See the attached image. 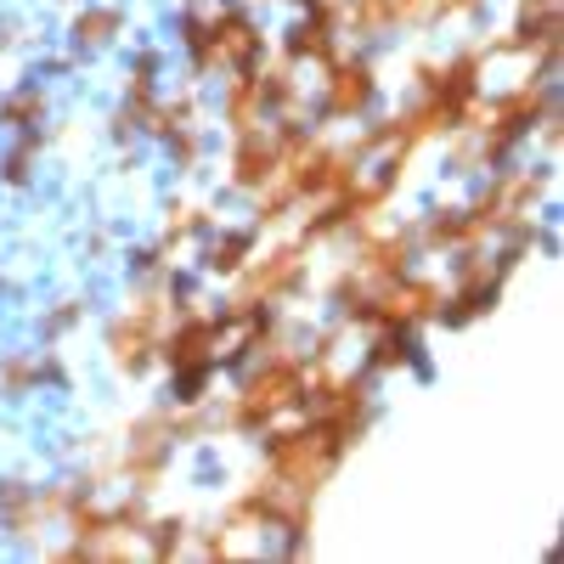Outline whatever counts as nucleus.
I'll use <instances>...</instances> for the list:
<instances>
[{"instance_id": "1", "label": "nucleus", "mask_w": 564, "mask_h": 564, "mask_svg": "<svg viewBox=\"0 0 564 564\" xmlns=\"http://www.w3.org/2000/svg\"><path fill=\"white\" fill-rule=\"evenodd\" d=\"M249 372L238 379L220 401V430L226 435H265L276 423H289L300 406H305V390H311V361H305V345H294L289 334L271 339L254 361H243Z\"/></svg>"}, {"instance_id": "2", "label": "nucleus", "mask_w": 564, "mask_h": 564, "mask_svg": "<svg viewBox=\"0 0 564 564\" xmlns=\"http://www.w3.org/2000/svg\"><path fill=\"white\" fill-rule=\"evenodd\" d=\"M345 457H350V446L305 412H294V423H276V430L260 435V468H271L276 480H289L305 497H322L334 486Z\"/></svg>"}, {"instance_id": "3", "label": "nucleus", "mask_w": 564, "mask_h": 564, "mask_svg": "<svg viewBox=\"0 0 564 564\" xmlns=\"http://www.w3.org/2000/svg\"><path fill=\"white\" fill-rule=\"evenodd\" d=\"M181 311V282L175 271H159V276H141L130 305L108 322V361L124 372V379H141L153 361H159V339L164 327L175 322Z\"/></svg>"}, {"instance_id": "4", "label": "nucleus", "mask_w": 564, "mask_h": 564, "mask_svg": "<svg viewBox=\"0 0 564 564\" xmlns=\"http://www.w3.org/2000/svg\"><path fill=\"white\" fill-rule=\"evenodd\" d=\"M181 45L198 74H243L265 63V34L238 7H193L181 18Z\"/></svg>"}, {"instance_id": "5", "label": "nucleus", "mask_w": 564, "mask_h": 564, "mask_svg": "<svg viewBox=\"0 0 564 564\" xmlns=\"http://www.w3.org/2000/svg\"><path fill=\"white\" fill-rule=\"evenodd\" d=\"M311 282V249L294 238V243H282V249H265L254 254L238 276H231V311H282L300 289Z\"/></svg>"}, {"instance_id": "6", "label": "nucleus", "mask_w": 564, "mask_h": 564, "mask_svg": "<svg viewBox=\"0 0 564 564\" xmlns=\"http://www.w3.org/2000/svg\"><path fill=\"white\" fill-rule=\"evenodd\" d=\"M175 423H170V406H153V412H141L130 430H124V446L113 457V475L141 491V497H153L170 475V463H175Z\"/></svg>"}, {"instance_id": "7", "label": "nucleus", "mask_w": 564, "mask_h": 564, "mask_svg": "<svg viewBox=\"0 0 564 564\" xmlns=\"http://www.w3.org/2000/svg\"><path fill=\"white\" fill-rule=\"evenodd\" d=\"M300 119H260L249 130H231V153H226V181L238 193H260V186L282 170V153H289Z\"/></svg>"}, {"instance_id": "8", "label": "nucleus", "mask_w": 564, "mask_h": 564, "mask_svg": "<svg viewBox=\"0 0 564 564\" xmlns=\"http://www.w3.org/2000/svg\"><path fill=\"white\" fill-rule=\"evenodd\" d=\"M322 97H316V108H322V119H367L372 113V102H379V74H372V63L367 57H356V52H339L334 63L322 68Z\"/></svg>"}, {"instance_id": "9", "label": "nucleus", "mask_w": 564, "mask_h": 564, "mask_svg": "<svg viewBox=\"0 0 564 564\" xmlns=\"http://www.w3.org/2000/svg\"><path fill=\"white\" fill-rule=\"evenodd\" d=\"M367 350H361V372L367 379H390V372H423L430 367V356H423V334H412V327H367Z\"/></svg>"}, {"instance_id": "10", "label": "nucleus", "mask_w": 564, "mask_h": 564, "mask_svg": "<svg viewBox=\"0 0 564 564\" xmlns=\"http://www.w3.org/2000/svg\"><path fill=\"white\" fill-rule=\"evenodd\" d=\"M198 271L204 276H220V282H231L254 254H260V226L249 220V226H209L204 238H198Z\"/></svg>"}, {"instance_id": "11", "label": "nucleus", "mask_w": 564, "mask_h": 564, "mask_svg": "<svg viewBox=\"0 0 564 564\" xmlns=\"http://www.w3.org/2000/svg\"><path fill=\"white\" fill-rule=\"evenodd\" d=\"M339 52H345V29H339V18H334V12H316V7H305V18L289 29V40H282V57H289L294 68H300V63L327 68Z\"/></svg>"}, {"instance_id": "12", "label": "nucleus", "mask_w": 564, "mask_h": 564, "mask_svg": "<svg viewBox=\"0 0 564 564\" xmlns=\"http://www.w3.org/2000/svg\"><path fill=\"white\" fill-rule=\"evenodd\" d=\"M68 367L57 361V350H18L0 361V395H34L40 384H63Z\"/></svg>"}, {"instance_id": "13", "label": "nucleus", "mask_w": 564, "mask_h": 564, "mask_svg": "<svg viewBox=\"0 0 564 564\" xmlns=\"http://www.w3.org/2000/svg\"><path fill=\"white\" fill-rule=\"evenodd\" d=\"M124 29V12L119 7H85L74 18V45H85V52H102V45Z\"/></svg>"}, {"instance_id": "14", "label": "nucleus", "mask_w": 564, "mask_h": 564, "mask_svg": "<svg viewBox=\"0 0 564 564\" xmlns=\"http://www.w3.org/2000/svg\"><path fill=\"white\" fill-rule=\"evenodd\" d=\"M40 113H45L40 90H18V97H7V102H0V124H7V130H18V135H34Z\"/></svg>"}, {"instance_id": "15", "label": "nucleus", "mask_w": 564, "mask_h": 564, "mask_svg": "<svg viewBox=\"0 0 564 564\" xmlns=\"http://www.w3.org/2000/svg\"><path fill=\"white\" fill-rule=\"evenodd\" d=\"M79 322H85V305H79V300H63V311H52V316H45V339L57 345V339L68 334V327H79Z\"/></svg>"}]
</instances>
